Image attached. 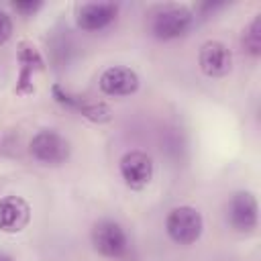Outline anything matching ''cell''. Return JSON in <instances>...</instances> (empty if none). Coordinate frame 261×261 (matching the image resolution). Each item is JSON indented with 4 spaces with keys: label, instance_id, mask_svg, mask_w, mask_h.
<instances>
[{
    "label": "cell",
    "instance_id": "6",
    "mask_svg": "<svg viewBox=\"0 0 261 261\" xmlns=\"http://www.w3.org/2000/svg\"><path fill=\"white\" fill-rule=\"evenodd\" d=\"M98 86L106 96H114V98L130 96V94H135L139 90V75L130 67L110 65L100 73Z\"/></svg>",
    "mask_w": 261,
    "mask_h": 261
},
{
    "label": "cell",
    "instance_id": "8",
    "mask_svg": "<svg viewBox=\"0 0 261 261\" xmlns=\"http://www.w3.org/2000/svg\"><path fill=\"white\" fill-rule=\"evenodd\" d=\"M198 63L208 77H222L232 67V53L220 41H206L200 47Z\"/></svg>",
    "mask_w": 261,
    "mask_h": 261
},
{
    "label": "cell",
    "instance_id": "5",
    "mask_svg": "<svg viewBox=\"0 0 261 261\" xmlns=\"http://www.w3.org/2000/svg\"><path fill=\"white\" fill-rule=\"evenodd\" d=\"M226 218L234 230L251 232L257 226V218H259V208H257L255 196L251 192L232 194V198L228 200V206H226Z\"/></svg>",
    "mask_w": 261,
    "mask_h": 261
},
{
    "label": "cell",
    "instance_id": "10",
    "mask_svg": "<svg viewBox=\"0 0 261 261\" xmlns=\"http://www.w3.org/2000/svg\"><path fill=\"white\" fill-rule=\"evenodd\" d=\"M118 6L114 2H86L77 8V27L84 31H100L116 18Z\"/></svg>",
    "mask_w": 261,
    "mask_h": 261
},
{
    "label": "cell",
    "instance_id": "1",
    "mask_svg": "<svg viewBox=\"0 0 261 261\" xmlns=\"http://www.w3.org/2000/svg\"><path fill=\"white\" fill-rule=\"evenodd\" d=\"M204 228L202 214L192 206H175L165 218L167 237L177 245H192L200 239Z\"/></svg>",
    "mask_w": 261,
    "mask_h": 261
},
{
    "label": "cell",
    "instance_id": "11",
    "mask_svg": "<svg viewBox=\"0 0 261 261\" xmlns=\"http://www.w3.org/2000/svg\"><path fill=\"white\" fill-rule=\"evenodd\" d=\"M53 96L57 102H61L67 108L82 112L92 122H108L110 120V108L104 102H90V100H84L80 96H71V94L63 92L59 86H53Z\"/></svg>",
    "mask_w": 261,
    "mask_h": 261
},
{
    "label": "cell",
    "instance_id": "13",
    "mask_svg": "<svg viewBox=\"0 0 261 261\" xmlns=\"http://www.w3.org/2000/svg\"><path fill=\"white\" fill-rule=\"evenodd\" d=\"M243 45H245V49H247L253 57H259V55H261V18H259V14H257V16L249 22V27L245 29Z\"/></svg>",
    "mask_w": 261,
    "mask_h": 261
},
{
    "label": "cell",
    "instance_id": "12",
    "mask_svg": "<svg viewBox=\"0 0 261 261\" xmlns=\"http://www.w3.org/2000/svg\"><path fill=\"white\" fill-rule=\"evenodd\" d=\"M20 65H22V69H20V84H18V88H16V92H31L33 88H31V71H33V67H41V57H39V53L35 51V47H29V45H20Z\"/></svg>",
    "mask_w": 261,
    "mask_h": 261
},
{
    "label": "cell",
    "instance_id": "7",
    "mask_svg": "<svg viewBox=\"0 0 261 261\" xmlns=\"http://www.w3.org/2000/svg\"><path fill=\"white\" fill-rule=\"evenodd\" d=\"M120 175L133 190L145 188L153 177V159L143 151H128L120 159Z\"/></svg>",
    "mask_w": 261,
    "mask_h": 261
},
{
    "label": "cell",
    "instance_id": "3",
    "mask_svg": "<svg viewBox=\"0 0 261 261\" xmlns=\"http://www.w3.org/2000/svg\"><path fill=\"white\" fill-rule=\"evenodd\" d=\"M192 22H194V16L186 6H165L153 16L151 31L157 39L169 41V39L184 37L190 31Z\"/></svg>",
    "mask_w": 261,
    "mask_h": 261
},
{
    "label": "cell",
    "instance_id": "16",
    "mask_svg": "<svg viewBox=\"0 0 261 261\" xmlns=\"http://www.w3.org/2000/svg\"><path fill=\"white\" fill-rule=\"evenodd\" d=\"M0 261H14L10 255H4V253H0Z\"/></svg>",
    "mask_w": 261,
    "mask_h": 261
},
{
    "label": "cell",
    "instance_id": "2",
    "mask_svg": "<svg viewBox=\"0 0 261 261\" xmlns=\"http://www.w3.org/2000/svg\"><path fill=\"white\" fill-rule=\"evenodd\" d=\"M92 245L94 249L108 259H122L128 253V237L124 228L114 220H98L92 226Z\"/></svg>",
    "mask_w": 261,
    "mask_h": 261
},
{
    "label": "cell",
    "instance_id": "15",
    "mask_svg": "<svg viewBox=\"0 0 261 261\" xmlns=\"http://www.w3.org/2000/svg\"><path fill=\"white\" fill-rule=\"evenodd\" d=\"M12 6H14V10H18V12H22V14H33V12H37L43 4H41V2H14Z\"/></svg>",
    "mask_w": 261,
    "mask_h": 261
},
{
    "label": "cell",
    "instance_id": "9",
    "mask_svg": "<svg viewBox=\"0 0 261 261\" xmlns=\"http://www.w3.org/2000/svg\"><path fill=\"white\" fill-rule=\"evenodd\" d=\"M31 220V206L20 196H4L0 198V230L4 232H20Z\"/></svg>",
    "mask_w": 261,
    "mask_h": 261
},
{
    "label": "cell",
    "instance_id": "14",
    "mask_svg": "<svg viewBox=\"0 0 261 261\" xmlns=\"http://www.w3.org/2000/svg\"><path fill=\"white\" fill-rule=\"evenodd\" d=\"M10 37H12V20L4 10H0V45H4Z\"/></svg>",
    "mask_w": 261,
    "mask_h": 261
},
{
    "label": "cell",
    "instance_id": "4",
    "mask_svg": "<svg viewBox=\"0 0 261 261\" xmlns=\"http://www.w3.org/2000/svg\"><path fill=\"white\" fill-rule=\"evenodd\" d=\"M31 155L45 165H59L69 157V143L59 133L45 128L39 130L29 143Z\"/></svg>",
    "mask_w": 261,
    "mask_h": 261
}]
</instances>
